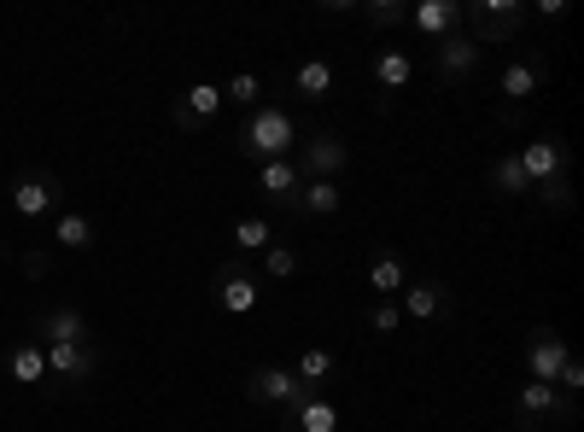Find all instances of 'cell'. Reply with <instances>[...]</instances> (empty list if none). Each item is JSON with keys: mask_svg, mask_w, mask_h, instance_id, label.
<instances>
[{"mask_svg": "<svg viewBox=\"0 0 584 432\" xmlns=\"http://www.w3.org/2000/svg\"><path fill=\"white\" fill-rule=\"evenodd\" d=\"M246 398L269 403V409H292V403H304V386H299V375H292V368L263 362V368H252V375H246Z\"/></svg>", "mask_w": 584, "mask_h": 432, "instance_id": "6", "label": "cell"}, {"mask_svg": "<svg viewBox=\"0 0 584 432\" xmlns=\"http://www.w3.org/2000/svg\"><path fill=\"white\" fill-rule=\"evenodd\" d=\"M53 245H59V252H88V245H94V222L82 211H59L53 217Z\"/></svg>", "mask_w": 584, "mask_h": 432, "instance_id": "23", "label": "cell"}, {"mask_svg": "<svg viewBox=\"0 0 584 432\" xmlns=\"http://www.w3.org/2000/svg\"><path fill=\"white\" fill-rule=\"evenodd\" d=\"M538 199H544L550 211H573V181L555 176V181H544V188H538Z\"/></svg>", "mask_w": 584, "mask_h": 432, "instance_id": "33", "label": "cell"}, {"mask_svg": "<svg viewBox=\"0 0 584 432\" xmlns=\"http://www.w3.org/2000/svg\"><path fill=\"white\" fill-rule=\"evenodd\" d=\"M258 293H263V281L252 275V263H246V257H228L222 270H217V281H211V298L222 304L228 316H252L258 310Z\"/></svg>", "mask_w": 584, "mask_h": 432, "instance_id": "5", "label": "cell"}, {"mask_svg": "<svg viewBox=\"0 0 584 432\" xmlns=\"http://www.w3.org/2000/svg\"><path fill=\"white\" fill-rule=\"evenodd\" d=\"M491 188L503 193V199H520V193H532V181H526V170H520V158L514 152H503L491 164Z\"/></svg>", "mask_w": 584, "mask_h": 432, "instance_id": "26", "label": "cell"}, {"mask_svg": "<svg viewBox=\"0 0 584 432\" xmlns=\"http://www.w3.org/2000/svg\"><path fill=\"white\" fill-rule=\"evenodd\" d=\"M59 199H65V181H59L53 170H18V176H12V211L24 217V222L53 217Z\"/></svg>", "mask_w": 584, "mask_h": 432, "instance_id": "4", "label": "cell"}, {"mask_svg": "<svg viewBox=\"0 0 584 432\" xmlns=\"http://www.w3.org/2000/svg\"><path fill=\"white\" fill-rule=\"evenodd\" d=\"M514 158H520V170H526V181H532V188H544V181L567 176V147H561L555 135H544V140H526V147H520Z\"/></svg>", "mask_w": 584, "mask_h": 432, "instance_id": "10", "label": "cell"}, {"mask_svg": "<svg viewBox=\"0 0 584 432\" xmlns=\"http://www.w3.org/2000/svg\"><path fill=\"white\" fill-rule=\"evenodd\" d=\"M538 88H544V59H514V65H503V76H497V94H503L509 106H526Z\"/></svg>", "mask_w": 584, "mask_h": 432, "instance_id": "16", "label": "cell"}, {"mask_svg": "<svg viewBox=\"0 0 584 432\" xmlns=\"http://www.w3.org/2000/svg\"><path fill=\"white\" fill-rule=\"evenodd\" d=\"M234 245H240V252H269V245H275V229H269V217H246L240 229H234Z\"/></svg>", "mask_w": 584, "mask_h": 432, "instance_id": "29", "label": "cell"}, {"mask_svg": "<svg viewBox=\"0 0 584 432\" xmlns=\"http://www.w3.org/2000/svg\"><path fill=\"white\" fill-rule=\"evenodd\" d=\"M292 88H299L304 99H327L333 94V65L327 59H304V65L292 71Z\"/></svg>", "mask_w": 584, "mask_h": 432, "instance_id": "25", "label": "cell"}, {"mask_svg": "<svg viewBox=\"0 0 584 432\" xmlns=\"http://www.w3.org/2000/svg\"><path fill=\"white\" fill-rule=\"evenodd\" d=\"M30 327H35V345H88V316L71 310V304H53V310H41Z\"/></svg>", "mask_w": 584, "mask_h": 432, "instance_id": "9", "label": "cell"}, {"mask_svg": "<svg viewBox=\"0 0 584 432\" xmlns=\"http://www.w3.org/2000/svg\"><path fill=\"white\" fill-rule=\"evenodd\" d=\"M398 327H404V310H398V298H380V304H374V310H368V334L392 339V334H398Z\"/></svg>", "mask_w": 584, "mask_h": 432, "instance_id": "31", "label": "cell"}, {"mask_svg": "<svg viewBox=\"0 0 584 432\" xmlns=\"http://www.w3.org/2000/svg\"><path fill=\"white\" fill-rule=\"evenodd\" d=\"M450 286L445 281H409L404 293H398V310L409 316V322H438V316H450Z\"/></svg>", "mask_w": 584, "mask_h": 432, "instance_id": "12", "label": "cell"}, {"mask_svg": "<svg viewBox=\"0 0 584 432\" xmlns=\"http://www.w3.org/2000/svg\"><path fill=\"white\" fill-rule=\"evenodd\" d=\"M368 293L374 298H398L404 286H409V263L398 257V252H374V263H368Z\"/></svg>", "mask_w": 584, "mask_h": 432, "instance_id": "18", "label": "cell"}, {"mask_svg": "<svg viewBox=\"0 0 584 432\" xmlns=\"http://www.w3.org/2000/svg\"><path fill=\"white\" fill-rule=\"evenodd\" d=\"M409 30L427 35V48L445 41V35H456L462 30V0H421V7H409Z\"/></svg>", "mask_w": 584, "mask_h": 432, "instance_id": "13", "label": "cell"}, {"mask_svg": "<svg viewBox=\"0 0 584 432\" xmlns=\"http://www.w3.org/2000/svg\"><path fill=\"white\" fill-rule=\"evenodd\" d=\"M299 263H304V257L292 252V245L275 240V245L263 252V281H292V275H299Z\"/></svg>", "mask_w": 584, "mask_h": 432, "instance_id": "28", "label": "cell"}, {"mask_svg": "<svg viewBox=\"0 0 584 432\" xmlns=\"http://www.w3.org/2000/svg\"><path fill=\"white\" fill-rule=\"evenodd\" d=\"M497 123H503V129H520L526 117H520V106H497Z\"/></svg>", "mask_w": 584, "mask_h": 432, "instance_id": "34", "label": "cell"}, {"mask_svg": "<svg viewBox=\"0 0 584 432\" xmlns=\"http://www.w3.org/2000/svg\"><path fill=\"white\" fill-rule=\"evenodd\" d=\"M217 112H222V88H217V82H194V88L176 99V123H181V129H205Z\"/></svg>", "mask_w": 584, "mask_h": 432, "instance_id": "17", "label": "cell"}, {"mask_svg": "<svg viewBox=\"0 0 584 432\" xmlns=\"http://www.w3.org/2000/svg\"><path fill=\"white\" fill-rule=\"evenodd\" d=\"M340 204H345V188H340V181H304L299 199H292V211H299V217H333Z\"/></svg>", "mask_w": 584, "mask_h": 432, "instance_id": "22", "label": "cell"}, {"mask_svg": "<svg viewBox=\"0 0 584 432\" xmlns=\"http://www.w3.org/2000/svg\"><path fill=\"white\" fill-rule=\"evenodd\" d=\"M228 106H246V112H258V99H263V76L252 71H240V76H228V88H222Z\"/></svg>", "mask_w": 584, "mask_h": 432, "instance_id": "27", "label": "cell"}, {"mask_svg": "<svg viewBox=\"0 0 584 432\" xmlns=\"http://www.w3.org/2000/svg\"><path fill=\"white\" fill-rule=\"evenodd\" d=\"M18 270H24V281H48L53 275V252L48 245H30V252H18Z\"/></svg>", "mask_w": 584, "mask_h": 432, "instance_id": "32", "label": "cell"}, {"mask_svg": "<svg viewBox=\"0 0 584 432\" xmlns=\"http://www.w3.org/2000/svg\"><path fill=\"white\" fill-rule=\"evenodd\" d=\"M281 432H340V409H333L327 398H304V403L286 409Z\"/></svg>", "mask_w": 584, "mask_h": 432, "instance_id": "19", "label": "cell"}, {"mask_svg": "<svg viewBox=\"0 0 584 432\" xmlns=\"http://www.w3.org/2000/svg\"><path fill=\"white\" fill-rule=\"evenodd\" d=\"M299 176L304 181H340V170L351 164V147H345V135H333V129H316V135H299Z\"/></svg>", "mask_w": 584, "mask_h": 432, "instance_id": "3", "label": "cell"}, {"mask_svg": "<svg viewBox=\"0 0 584 432\" xmlns=\"http://www.w3.org/2000/svg\"><path fill=\"white\" fill-rule=\"evenodd\" d=\"M520 421H578V403L567 398V392H555V386H544V380H526L520 386Z\"/></svg>", "mask_w": 584, "mask_h": 432, "instance_id": "7", "label": "cell"}, {"mask_svg": "<svg viewBox=\"0 0 584 432\" xmlns=\"http://www.w3.org/2000/svg\"><path fill=\"white\" fill-rule=\"evenodd\" d=\"M363 24L398 30V24H409V7H404V0H374V7H363Z\"/></svg>", "mask_w": 584, "mask_h": 432, "instance_id": "30", "label": "cell"}, {"mask_svg": "<svg viewBox=\"0 0 584 432\" xmlns=\"http://www.w3.org/2000/svg\"><path fill=\"white\" fill-rule=\"evenodd\" d=\"M7 380L12 386H41V380H48V357H41L35 339H24V345H12V351H7Z\"/></svg>", "mask_w": 584, "mask_h": 432, "instance_id": "21", "label": "cell"}, {"mask_svg": "<svg viewBox=\"0 0 584 432\" xmlns=\"http://www.w3.org/2000/svg\"><path fill=\"white\" fill-rule=\"evenodd\" d=\"M292 147H299V123H292L286 106H258L252 117H246V129H240V152L252 158V164L286 158Z\"/></svg>", "mask_w": 584, "mask_h": 432, "instance_id": "1", "label": "cell"}, {"mask_svg": "<svg viewBox=\"0 0 584 432\" xmlns=\"http://www.w3.org/2000/svg\"><path fill=\"white\" fill-rule=\"evenodd\" d=\"M41 357H48V375H59L65 386H88L100 375L94 345H41Z\"/></svg>", "mask_w": 584, "mask_h": 432, "instance_id": "8", "label": "cell"}, {"mask_svg": "<svg viewBox=\"0 0 584 432\" xmlns=\"http://www.w3.org/2000/svg\"><path fill=\"white\" fill-rule=\"evenodd\" d=\"M520 30H526V7H520V0H473V7H462V35L479 53L503 48Z\"/></svg>", "mask_w": 584, "mask_h": 432, "instance_id": "2", "label": "cell"}, {"mask_svg": "<svg viewBox=\"0 0 584 432\" xmlns=\"http://www.w3.org/2000/svg\"><path fill=\"white\" fill-rule=\"evenodd\" d=\"M299 188H304V176H299V164H292V158H269V164H258V193H263L269 204H286V211H292Z\"/></svg>", "mask_w": 584, "mask_h": 432, "instance_id": "15", "label": "cell"}, {"mask_svg": "<svg viewBox=\"0 0 584 432\" xmlns=\"http://www.w3.org/2000/svg\"><path fill=\"white\" fill-rule=\"evenodd\" d=\"M292 375H299L304 386V398H322L327 386H333V351H322V345H310V351L292 362Z\"/></svg>", "mask_w": 584, "mask_h": 432, "instance_id": "20", "label": "cell"}, {"mask_svg": "<svg viewBox=\"0 0 584 432\" xmlns=\"http://www.w3.org/2000/svg\"><path fill=\"white\" fill-rule=\"evenodd\" d=\"M479 59H486V53H479L462 30L445 35V41H432V71H438V82H462V76H473Z\"/></svg>", "mask_w": 584, "mask_h": 432, "instance_id": "11", "label": "cell"}, {"mask_svg": "<svg viewBox=\"0 0 584 432\" xmlns=\"http://www.w3.org/2000/svg\"><path fill=\"white\" fill-rule=\"evenodd\" d=\"M409 76H415V59L404 53V48H386L380 59H374V82H380L386 94H398V88H409Z\"/></svg>", "mask_w": 584, "mask_h": 432, "instance_id": "24", "label": "cell"}, {"mask_svg": "<svg viewBox=\"0 0 584 432\" xmlns=\"http://www.w3.org/2000/svg\"><path fill=\"white\" fill-rule=\"evenodd\" d=\"M567 339H561V334H550V327H538V334L526 339V375L532 380H544V386H555V375H561V368H567Z\"/></svg>", "mask_w": 584, "mask_h": 432, "instance_id": "14", "label": "cell"}]
</instances>
